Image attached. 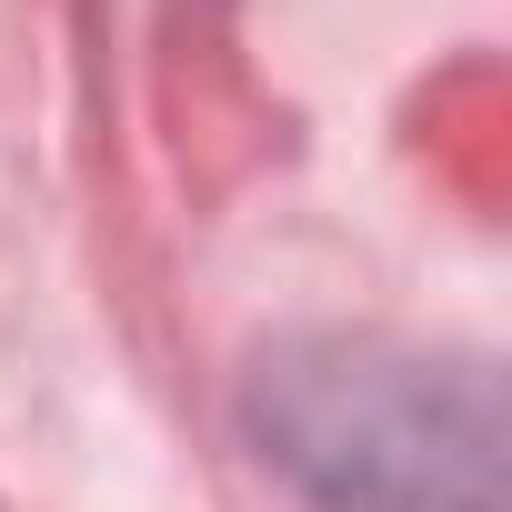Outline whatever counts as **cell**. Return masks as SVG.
Masks as SVG:
<instances>
[{
	"instance_id": "obj_1",
	"label": "cell",
	"mask_w": 512,
	"mask_h": 512,
	"mask_svg": "<svg viewBox=\"0 0 512 512\" xmlns=\"http://www.w3.org/2000/svg\"><path fill=\"white\" fill-rule=\"evenodd\" d=\"M241 412L312 512H502V382L472 352L312 332L251 362Z\"/></svg>"
}]
</instances>
